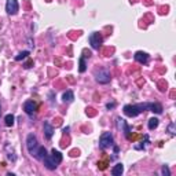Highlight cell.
Segmentation results:
<instances>
[{"mask_svg": "<svg viewBox=\"0 0 176 176\" xmlns=\"http://www.w3.org/2000/svg\"><path fill=\"white\" fill-rule=\"evenodd\" d=\"M62 154L59 153L58 150H55V148H52L51 150V154H47L46 158L43 160L44 165H46V168H48V169H57V167L62 162Z\"/></svg>", "mask_w": 176, "mask_h": 176, "instance_id": "obj_1", "label": "cell"}, {"mask_svg": "<svg viewBox=\"0 0 176 176\" xmlns=\"http://www.w3.org/2000/svg\"><path fill=\"white\" fill-rule=\"evenodd\" d=\"M147 110V103H140V105H125L124 106V114L128 117H136L142 112Z\"/></svg>", "mask_w": 176, "mask_h": 176, "instance_id": "obj_2", "label": "cell"}, {"mask_svg": "<svg viewBox=\"0 0 176 176\" xmlns=\"http://www.w3.org/2000/svg\"><path fill=\"white\" fill-rule=\"evenodd\" d=\"M26 147H28V151L30 153V156L35 157L36 151L38 148V143H37V138L33 134H29L26 138Z\"/></svg>", "mask_w": 176, "mask_h": 176, "instance_id": "obj_3", "label": "cell"}, {"mask_svg": "<svg viewBox=\"0 0 176 176\" xmlns=\"http://www.w3.org/2000/svg\"><path fill=\"white\" fill-rule=\"evenodd\" d=\"M88 41H90L91 47H92L94 50H99V47H101L102 43H103V37H102V35L99 32H94L90 35Z\"/></svg>", "mask_w": 176, "mask_h": 176, "instance_id": "obj_4", "label": "cell"}, {"mask_svg": "<svg viewBox=\"0 0 176 176\" xmlns=\"http://www.w3.org/2000/svg\"><path fill=\"white\" fill-rule=\"evenodd\" d=\"M113 142H114L113 135L110 132H103L101 135V139H99V146H101V148H107L113 146Z\"/></svg>", "mask_w": 176, "mask_h": 176, "instance_id": "obj_5", "label": "cell"}, {"mask_svg": "<svg viewBox=\"0 0 176 176\" xmlns=\"http://www.w3.org/2000/svg\"><path fill=\"white\" fill-rule=\"evenodd\" d=\"M110 73L106 70V69H99V70L95 72V80L101 84H107L110 81Z\"/></svg>", "mask_w": 176, "mask_h": 176, "instance_id": "obj_6", "label": "cell"}, {"mask_svg": "<svg viewBox=\"0 0 176 176\" xmlns=\"http://www.w3.org/2000/svg\"><path fill=\"white\" fill-rule=\"evenodd\" d=\"M19 10V4H18V0H7L6 2V11L7 14L10 15H15Z\"/></svg>", "mask_w": 176, "mask_h": 176, "instance_id": "obj_7", "label": "cell"}, {"mask_svg": "<svg viewBox=\"0 0 176 176\" xmlns=\"http://www.w3.org/2000/svg\"><path fill=\"white\" fill-rule=\"evenodd\" d=\"M134 58H135V61H136V62L142 63V65H145V63L148 62V54H146V52H143V51L135 52Z\"/></svg>", "mask_w": 176, "mask_h": 176, "instance_id": "obj_8", "label": "cell"}, {"mask_svg": "<svg viewBox=\"0 0 176 176\" xmlns=\"http://www.w3.org/2000/svg\"><path fill=\"white\" fill-rule=\"evenodd\" d=\"M36 109H37V105H36V102H33V101H28V102H25V105H24V110H25V113H28L29 116H32L33 113L36 112Z\"/></svg>", "mask_w": 176, "mask_h": 176, "instance_id": "obj_9", "label": "cell"}, {"mask_svg": "<svg viewBox=\"0 0 176 176\" xmlns=\"http://www.w3.org/2000/svg\"><path fill=\"white\" fill-rule=\"evenodd\" d=\"M43 128H44V135H46V138L47 139H51L52 135H54V128H52V125L48 123V121H46Z\"/></svg>", "mask_w": 176, "mask_h": 176, "instance_id": "obj_10", "label": "cell"}, {"mask_svg": "<svg viewBox=\"0 0 176 176\" xmlns=\"http://www.w3.org/2000/svg\"><path fill=\"white\" fill-rule=\"evenodd\" d=\"M147 110L156 113V114H161V113H162V106L160 103H147Z\"/></svg>", "mask_w": 176, "mask_h": 176, "instance_id": "obj_11", "label": "cell"}, {"mask_svg": "<svg viewBox=\"0 0 176 176\" xmlns=\"http://www.w3.org/2000/svg\"><path fill=\"white\" fill-rule=\"evenodd\" d=\"M46 156H47L46 147H43V146H38L37 151H36V154H35V158H37V160H40V161H43V160L46 158Z\"/></svg>", "mask_w": 176, "mask_h": 176, "instance_id": "obj_12", "label": "cell"}, {"mask_svg": "<svg viewBox=\"0 0 176 176\" xmlns=\"http://www.w3.org/2000/svg\"><path fill=\"white\" fill-rule=\"evenodd\" d=\"M123 172H124V165L123 164L114 165V167H113V169H112V175L113 176H120Z\"/></svg>", "mask_w": 176, "mask_h": 176, "instance_id": "obj_13", "label": "cell"}, {"mask_svg": "<svg viewBox=\"0 0 176 176\" xmlns=\"http://www.w3.org/2000/svg\"><path fill=\"white\" fill-rule=\"evenodd\" d=\"M62 99H63V102H72L74 99V94H73V91H66V92H63V95H62Z\"/></svg>", "mask_w": 176, "mask_h": 176, "instance_id": "obj_14", "label": "cell"}, {"mask_svg": "<svg viewBox=\"0 0 176 176\" xmlns=\"http://www.w3.org/2000/svg\"><path fill=\"white\" fill-rule=\"evenodd\" d=\"M79 70H80V73H84V72L87 70V63H85L84 57H80V59H79Z\"/></svg>", "mask_w": 176, "mask_h": 176, "instance_id": "obj_15", "label": "cell"}, {"mask_svg": "<svg viewBox=\"0 0 176 176\" xmlns=\"http://www.w3.org/2000/svg\"><path fill=\"white\" fill-rule=\"evenodd\" d=\"M158 124H160V120H158V118L153 117V118H150V120H148L147 127H148V129H156L157 127H158Z\"/></svg>", "mask_w": 176, "mask_h": 176, "instance_id": "obj_16", "label": "cell"}, {"mask_svg": "<svg viewBox=\"0 0 176 176\" xmlns=\"http://www.w3.org/2000/svg\"><path fill=\"white\" fill-rule=\"evenodd\" d=\"M14 120H15V117H14L13 114H7L4 117V123L7 127H13L14 125Z\"/></svg>", "mask_w": 176, "mask_h": 176, "instance_id": "obj_17", "label": "cell"}, {"mask_svg": "<svg viewBox=\"0 0 176 176\" xmlns=\"http://www.w3.org/2000/svg\"><path fill=\"white\" fill-rule=\"evenodd\" d=\"M28 55H29V51H22V52H19V54L15 57V61H22V59H25Z\"/></svg>", "mask_w": 176, "mask_h": 176, "instance_id": "obj_18", "label": "cell"}, {"mask_svg": "<svg viewBox=\"0 0 176 176\" xmlns=\"http://www.w3.org/2000/svg\"><path fill=\"white\" fill-rule=\"evenodd\" d=\"M162 175L164 176H169L170 175V170H169V168H168V165H164V167H162Z\"/></svg>", "mask_w": 176, "mask_h": 176, "instance_id": "obj_19", "label": "cell"}, {"mask_svg": "<svg viewBox=\"0 0 176 176\" xmlns=\"http://www.w3.org/2000/svg\"><path fill=\"white\" fill-rule=\"evenodd\" d=\"M98 167H99V169H106V168H107V162L106 161L98 162Z\"/></svg>", "mask_w": 176, "mask_h": 176, "instance_id": "obj_20", "label": "cell"}, {"mask_svg": "<svg viewBox=\"0 0 176 176\" xmlns=\"http://www.w3.org/2000/svg\"><path fill=\"white\" fill-rule=\"evenodd\" d=\"M32 65H33V62H32V61H29V62H26V63H25L24 66H25V68H26V69H29V68H30V66H32Z\"/></svg>", "mask_w": 176, "mask_h": 176, "instance_id": "obj_21", "label": "cell"}, {"mask_svg": "<svg viewBox=\"0 0 176 176\" xmlns=\"http://www.w3.org/2000/svg\"><path fill=\"white\" fill-rule=\"evenodd\" d=\"M116 106V103H107L106 105V107H107V109H113V107H114Z\"/></svg>", "mask_w": 176, "mask_h": 176, "instance_id": "obj_22", "label": "cell"}, {"mask_svg": "<svg viewBox=\"0 0 176 176\" xmlns=\"http://www.w3.org/2000/svg\"><path fill=\"white\" fill-rule=\"evenodd\" d=\"M173 127H175V124H170V125H169V131H170V134H175V132H173Z\"/></svg>", "mask_w": 176, "mask_h": 176, "instance_id": "obj_23", "label": "cell"}, {"mask_svg": "<svg viewBox=\"0 0 176 176\" xmlns=\"http://www.w3.org/2000/svg\"><path fill=\"white\" fill-rule=\"evenodd\" d=\"M0 113H2V105H0Z\"/></svg>", "mask_w": 176, "mask_h": 176, "instance_id": "obj_24", "label": "cell"}]
</instances>
